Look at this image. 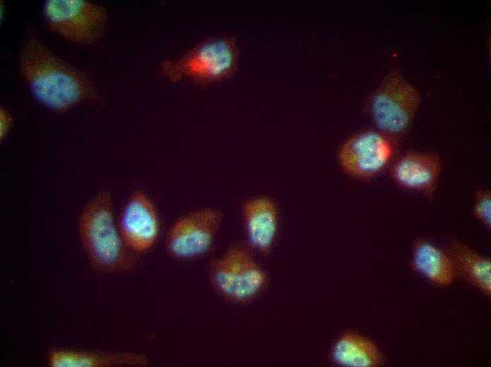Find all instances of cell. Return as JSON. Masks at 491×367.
Instances as JSON below:
<instances>
[{
  "label": "cell",
  "mask_w": 491,
  "mask_h": 367,
  "mask_svg": "<svg viewBox=\"0 0 491 367\" xmlns=\"http://www.w3.org/2000/svg\"><path fill=\"white\" fill-rule=\"evenodd\" d=\"M32 30L19 54V69L33 97L42 106L63 113L86 100L99 99L96 86L37 39Z\"/></svg>",
  "instance_id": "1"
},
{
  "label": "cell",
  "mask_w": 491,
  "mask_h": 367,
  "mask_svg": "<svg viewBox=\"0 0 491 367\" xmlns=\"http://www.w3.org/2000/svg\"><path fill=\"white\" fill-rule=\"evenodd\" d=\"M78 234L95 270L126 272L138 265L136 255L126 246L116 225L109 190L102 189L85 203L78 219Z\"/></svg>",
  "instance_id": "2"
},
{
  "label": "cell",
  "mask_w": 491,
  "mask_h": 367,
  "mask_svg": "<svg viewBox=\"0 0 491 367\" xmlns=\"http://www.w3.org/2000/svg\"><path fill=\"white\" fill-rule=\"evenodd\" d=\"M207 277L221 298L238 305L253 302L269 285L267 272L243 241L233 243L222 255L213 260L207 267Z\"/></svg>",
  "instance_id": "3"
},
{
  "label": "cell",
  "mask_w": 491,
  "mask_h": 367,
  "mask_svg": "<svg viewBox=\"0 0 491 367\" xmlns=\"http://www.w3.org/2000/svg\"><path fill=\"white\" fill-rule=\"evenodd\" d=\"M238 57L234 37L210 38L176 60L164 61L160 72L172 82L187 78L207 85L229 78L237 69Z\"/></svg>",
  "instance_id": "4"
},
{
  "label": "cell",
  "mask_w": 491,
  "mask_h": 367,
  "mask_svg": "<svg viewBox=\"0 0 491 367\" xmlns=\"http://www.w3.org/2000/svg\"><path fill=\"white\" fill-rule=\"evenodd\" d=\"M420 101L417 88L392 71L368 97L365 110L377 131L398 139L409 131Z\"/></svg>",
  "instance_id": "5"
},
{
  "label": "cell",
  "mask_w": 491,
  "mask_h": 367,
  "mask_svg": "<svg viewBox=\"0 0 491 367\" xmlns=\"http://www.w3.org/2000/svg\"><path fill=\"white\" fill-rule=\"evenodd\" d=\"M43 16L49 30L73 43L92 44L103 35L107 9L86 0H47Z\"/></svg>",
  "instance_id": "6"
},
{
  "label": "cell",
  "mask_w": 491,
  "mask_h": 367,
  "mask_svg": "<svg viewBox=\"0 0 491 367\" xmlns=\"http://www.w3.org/2000/svg\"><path fill=\"white\" fill-rule=\"evenodd\" d=\"M398 152L397 138L377 130H366L352 135L342 143L337 160L348 176L369 180L389 167Z\"/></svg>",
  "instance_id": "7"
},
{
  "label": "cell",
  "mask_w": 491,
  "mask_h": 367,
  "mask_svg": "<svg viewBox=\"0 0 491 367\" xmlns=\"http://www.w3.org/2000/svg\"><path fill=\"white\" fill-rule=\"evenodd\" d=\"M222 218V213L212 207L198 209L181 216L167 232V253L178 260L204 256L213 246Z\"/></svg>",
  "instance_id": "8"
},
{
  "label": "cell",
  "mask_w": 491,
  "mask_h": 367,
  "mask_svg": "<svg viewBox=\"0 0 491 367\" xmlns=\"http://www.w3.org/2000/svg\"><path fill=\"white\" fill-rule=\"evenodd\" d=\"M119 229L125 244L135 255L154 246L159 219L154 203L145 191L136 190L131 194L121 212Z\"/></svg>",
  "instance_id": "9"
},
{
  "label": "cell",
  "mask_w": 491,
  "mask_h": 367,
  "mask_svg": "<svg viewBox=\"0 0 491 367\" xmlns=\"http://www.w3.org/2000/svg\"><path fill=\"white\" fill-rule=\"evenodd\" d=\"M442 170V162L437 152L408 151L392 162L389 175L399 188L431 200Z\"/></svg>",
  "instance_id": "10"
},
{
  "label": "cell",
  "mask_w": 491,
  "mask_h": 367,
  "mask_svg": "<svg viewBox=\"0 0 491 367\" xmlns=\"http://www.w3.org/2000/svg\"><path fill=\"white\" fill-rule=\"evenodd\" d=\"M246 241L253 251L267 256L274 246L279 227L278 210L270 198H250L241 205Z\"/></svg>",
  "instance_id": "11"
},
{
  "label": "cell",
  "mask_w": 491,
  "mask_h": 367,
  "mask_svg": "<svg viewBox=\"0 0 491 367\" xmlns=\"http://www.w3.org/2000/svg\"><path fill=\"white\" fill-rule=\"evenodd\" d=\"M410 267L439 287L449 286L459 277L448 252L426 239L420 238L414 241Z\"/></svg>",
  "instance_id": "12"
},
{
  "label": "cell",
  "mask_w": 491,
  "mask_h": 367,
  "mask_svg": "<svg viewBox=\"0 0 491 367\" xmlns=\"http://www.w3.org/2000/svg\"><path fill=\"white\" fill-rule=\"evenodd\" d=\"M51 367L145 366L149 357L135 351H90L56 349L47 357Z\"/></svg>",
  "instance_id": "13"
},
{
  "label": "cell",
  "mask_w": 491,
  "mask_h": 367,
  "mask_svg": "<svg viewBox=\"0 0 491 367\" xmlns=\"http://www.w3.org/2000/svg\"><path fill=\"white\" fill-rule=\"evenodd\" d=\"M329 359L339 367H379L384 363L383 354L372 339L352 331L344 332L336 339Z\"/></svg>",
  "instance_id": "14"
},
{
  "label": "cell",
  "mask_w": 491,
  "mask_h": 367,
  "mask_svg": "<svg viewBox=\"0 0 491 367\" xmlns=\"http://www.w3.org/2000/svg\"><path fill=\"white\" fill-rule=\"evenodd\" d=\"M445 250L451 256L458 275L490 297V259L456 239L449 241L445 244Z\"/></svg>",
  "instance_id": "15"
},
{
  "label": "cell",
  "mask_w": 491,
  "mask_h": 367,
  "mask_svg": "<svg viewBox=\"0 0 491 367\" xmlns=\"http://www.w3.org/2000/svg\"><path fill=\"white\" fill-rule=\"evenodd\" d=\"M474 217L487 229L491 228V191L479 188L474 194L472 208Z\"/></svg>",
  "instance_id": "16"
},
{
  "label": "cell",
  "mask_w": 491,
  "mask_h": 367,
  "mask_svg": "<svg viewBox=\"0 0 491 367\" xmlns=\"http://www.w3.org/2000/svg\"><path fill=\"white\" fill-rule=\"evenodd\" d=\"M13 124V117L4 106L0 107V140L4 141L10 132Z\"/></svg>",
  "instance_id": "17"
},
{
  "label": "cell",
  "mask_w": 491,
  "mask_h": 367,
  "mask_svg": "<svg viewBox=\"0 0 491 367\" xmlns=\"http://www.w3.org/2000/svg\"><path fill=\"white\" fill-rule=\"evenodd\" d=\"M4 15H5V4H4V3L2 1H1V4H0V19H1V23H2V21L4 20L3 19H4Z\"/></svg>",
  "instance_id": "18"
}]
</instances>
